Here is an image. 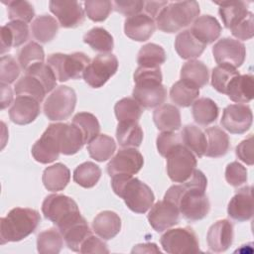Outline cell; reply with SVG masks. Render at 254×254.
<instances>
[{"label":"cell","mask_w":254,"mask_h":254,"mask_svg":"<svg viewBox=\"0 0 254 254\" xmlns=\"http://www.w3.org/2000/svg\"><path fill=\"white\" fill-rule=\"evenodd\" d=\"M238 74L240 73L236 68L224 64H218L212 69L211 85L216 91L225 94L228 84Z\"/></svg>","instance_id":"obj_49"},{"label":"cell","mask_w":254,"mask_h":254,"mask_svg":"<svg viewBox=\"0 0 254 254\" xmlns=\"http://www.w3.org/2000/svg\"><path fill=\"white\" fill-rule=\"evenodd\" d=\"M219 6L218 13L227 29H231L240 23L250 11H248V4L244 1H222L214 2Z\"/></svg>","instance_id":"obj_29"},{"label":"cell","mask_w":254,"mask_h":254,"mask_svg":"<svg viewBox=\"0 0 254 254\" xmlns=\"http://www.w3.org/2000/svg\"><path fill=\"white\" fill-rule=\"evenodd\" d=\"M50 11L63 28H76L84 21V11L77 1H50Z\"/></svg>","instance_id":"obj_16"},{"label":"cell","mask_w":254,"mask_h":254,"mask_svg":"<svg viewBox=\"0 0 254 254\" xmlns=\"http://www.w3.org/2000/svg\"><path fill=\"white\" fill-rule=\"evenodd\" d=\"M70 180V172L68 168L62 164H54L44 170L42 181L44 187L50 191L63 190Z\"/></svg>","instance_id":"obj_30"},{"label":"cell","mask_w":254,"mask_h":254,"mask_svg":"<svg viewBox=\"0 0 254 254\" xmlns=\"http://www.w3.org/2000/svg\"><path fill=\"white\" fill-rule=\"evenodd\" d=\"M56 129L62 154L73 155L82 148L84 144L83 135L74 124L56 123Z\"/></svg>","instance_id":"obj_21"},{"label":"cell","mask_w":254,"mask_h":254,"mask_svg":"<svg viewBox=\"0 0 254 254\" xmlns=\"http://www.w3.org/2000/svg\"><path fill=\"white\" fill-rule=\"evenodd\" d=\"M253 114L246 104H230L223 110L221 117L222 127L232 134H243L252 125Z\"/></svg>","instance_id":"obj_12"},{"label":"cell","mask_w":254,"mask_h":254,"mask_svg":"<svg viewBox=\"0 0 254 254\" xmlns=\"http://www.w3.org/2000/svg\"><path fill=\"white\" fill-rule=\"evenodd\" d=\"M83 42L90 46V48L102 54H110L114 47L113 37L109 32L101 27H94L90 29L83 36Z\"/></svg>","instance_id":"obj_41"},{"label":"cell","mask_w":254,"mask_h":254,"mask_svg":"<svg viewBox=\"0 0 254 254\" xmlns=\"http://www.w3.org/2000/svg\"><path fill=\"white\" fill-rule=\"evenodd\" d=\"M64 245V237L59 229L49 228L37 237V249L41 254H58Z\"/></svg>","instance_id":"obj_42"},{"label":"cell","mask_w":254,"mask_h":254,"mask_svg":"<svg viewBox=\"0 0 254 254\" xmlns=\"http://www.w3.org/2000/svg\"><path fill=\"white\" fill-rule=\"evenodd\" d=\"M147 217L154 230L162 232L179 223L180 211L174 203L163 199L152 205Z\"/></svg>","instance_id":"obj_15"},{"label":"cell","mask_w":254,"mask_h":254,"mask_svg":"<svg viewBox=\"0 0 254 254\" xmlns=\"http://www.w3.org/2000/svg\"><path fill=\"white\" fill-rule=\"evenodd\" d=\"M92 229L103 240L112 239L121 230V218L114 211L103 210L94 217Z\"/></svg>","instance_id":"obj_26"},{"label":"cell","mask_w":254,"mask_h":254,"mask_svg":"<svg viewBox=\"0 0 254 254\" xmlns=\"http://www.w3.org/2000/svg\"><path fill=\"white\" fill-rule=\"evenodd\" d=\"M42 212L50 221L58 227L80 214L77 203L71 197L64 194H50L42 204Z\"/></svg>","instance_id":"obj_7"},{"label":"cell","mask_w":254,"mask_h":254,"mask_svg":"<svg viewBox=\"0 0 254 254\" xmlns=\"http://www.w3.org/2000/svg\"><path fill=\"white\" fill-rule=\"evenodd\" d=\"M111 187L115 194L123 198L125 204L133 212L145 213L154 203L155 195L151 188L131 175L113 176Z\"/></svg>","instance_id":"obj_2"},{"label":"cell","mask_w":254,"mask_h":254,"mask_svg":"<svg viewBox=\"0 0 254 254\" xmlns=\"http://www.w3.org/2000/svg\"><path fill=\"white\" fill-rule=\"evenodd\" d=\"M13 100V92L9 84L1 83V108L4 109L11 104Z\"/></svg>","instance_id":"obj_61"},{"label":"cell","mask_w":254,"mask_h":254,"mask_svg":"<svg viewBox=\"0 0 254 254\" xmlns=\"http://www.w3.org/2000/svg\"><path fill=\"white\" fill-rule=\"evenodd\" d=\"M156 30V22L147 14H137L127 17L124 21V33L131 40L145 42Z\"/></svg>","instance_id":"obj_20"},{"label":"cell","mask_w":254,"mask_h":254,"mask_svg":"<svg viewBox=\"0 0 254 254\" xmlns=\"http://www.w3.org/2000/svg\"><path fill=\"white\" fill-rule=\"evenodd\" d=\"M145 5L144 1L139 0H127V1H114L113 9L124 15V16H134L140 14Z\"/></svg>","instance_id":"obj_57"},{"label":"cell","mask_w":254,"mask_h":254,"mask_svg":"<svg viewBox=\"0 0 254 254\" xmlns=\"http://www.w3.org/2000/svg\"><path fill=\"white\" fill-rule=\"evenodd\" d=\"M76 104L75 91L66 85H60L47 97L44 102V112L48 119L61 121L67 119Z\"/></svg>","instance_id":"obj_6"},{"label":"cell","mask_w":254,"mask_h":254,"mask_svg":"<svg viewBox=\"0 0 254 254\" xmlns=\"http://www.w3.org/2000/svg\"><path fill=\"white\" fill-rule=\"evenodd\" d=\"M166 158L168 176L175 183L189 180L196 168L195 156L184 144L176 146Z\"/></svg>","instance_id":"obj_8"},{"label":"cell","mask_w":254,"mask_h":254,"mask_svg":"<svg viewBox=\"0 0 254 254\" xmlns=\"http://www.w3.org/2000/svg\"><path fill=\"white\" fill-rule=\"evenodd\" d=\"M199 12V4L196 1L171 2L160 12L155 22L159 30L176 33L192 23Z\"/></svg>","instance_id":"obj_4"},{"label":"cell","mask_w":254,"mask_h":254,"mask_svg":"<svg viewBox=\"0 0 254 254\" xmlns=\"http://www.w3.org/2000/svg\"><path fill=\"white\" fill-rule=\"evenodd\" d=\"M254 21H253V13L249 12L248 15L237 25L230 29L231 34L237 40H250L254 35Z\"/></svg>","instance_id":"obj_56"},{"label":"cell","mask_w":254,"mask_h":254,"mask_svg":"<svg viewBox=\"0 0 254 254\" xmlns=\"http://www.w3.org/2000/svg\"><path fill=\"white\" fill-rule=\"evenodd\" d=\"M212 54L218 64L237 68L241 66L245 61L246 49L244 44L238 40L222 38L214 44Z\"/></svg>","instance_id":"obj_11"},{"label":"cell","mask_w":254,"mask_h":254,"mask_svg":"<svg viewBox=\"0 0 254 254\" xmlns=\"http://www.w3.org/2000/svg\"><path fill=\"white\" fill-rule=\"evenodd\" d=\"M134 82L135 84L144 83H162L163 75L161 67H146L138 66L134 72Z\"/></svg>","instance_id":"obj_54"},{"label":"cell","mask_w":254,"mask_h":254,"mask_svg":"<svg viewBox=\"0 0 254 254\" xmlns=\"http://www.w3.org/2000/svg\"><path fill=\"white\" fill-rule=\"evenodd\" d=\"M112 10L113 2L109 0H88L84 2L85 14L93 22L106 20Z\"/></svg>","instance_id":"obj_50"},{"label":"cell","mask_w":254,"mask_h":254,"mask_svg":"<svg viewBox=\"0 0 254 254\" xmlns=\"http://www.w3.org/2000/svg\"><path fill=\"white\" fill-rule=\"evenodd\" d=\"M72 124L79 128L83 135L84 144L89 143L99 135L100 125L95 115L89 112H78L72 118Z\"/></svg>","instance_id":"obj_47"},{"label":"cell","mask_w":254,"mask_h":254,"mask_svg":"<svg viewBox=\"0 0 254 254\" xmlns=\"http://www.w3.org/2000/svg\"><path fill=\"white\" fill-rule=\"evenodd\" d=\"M118 69V60L113 54H100L86 66L83 72L85 82L93 87L103 86Z\"/></svg>","instance_id":"obj_10"},{"label":"cell","mask_w":254,"mask_h":254,"mask_svg":"<svg viewBox=\"0 0 254 254\" xmlns=\"http://www.w3.org/2000/svg\"><path fill=\"white\" fill-rule=\"evenodd\" d=\"M247 170L240 163L234 161L226 166L225 180L232 187H239L247 182Z\"/></svg>","instance_id":"obj_55"},{"label":"cell","mask_w":254,"mask_h":254,"mask_svg":"<svg viewBox=\"0 0 254 254\" xmlns=\"http://www.w3.org/2000/svg\"><path fill=\"white\" fill-rule=\"evenodd\" d=\"M40 114V102L29 96H17L9 110L11 121L18 125L32 123Z\"/></svg>","instance_id":"obj_22"},{"label":"cell","mask_w":254,"mask_h":254,"mask_svg":"<svg viewBox=\"0 0 254 254\" xmlns=\"http://www.w3.org/2000/svg\"><path fill=\"white\" fill-rule=\"evenodd\" d=\"M144 165V158L136 148L119 150L109 161L107 172L110 177L115 175H135Z\"/></svg>","instance_id":"obj_13"},{"label":"cell","mask_w":254,"mask_h":254,"mask_svg":"<svg viewBox=\"0 0 254 254\" xmlns=\"http://www.w3.org/2000/svg\"><path fill=\"white\" fill-rule=\"evenodd\" d=\"M34 38L40 43L51 42L58 34L59 23L50 15H41L37 17L31 26Z\"/></svg>","instance_id":"obj_36"},{"label":"cell","mask_w":254,"mask_h":254,"mask_svg":"<svg viewBox=\"0 0 254 254\" xmlns=\"http://www.w3.org/2000/svg\"><path fill=\"white\" fill-rule=\"evenodd\" d=\"M89 63V58L81 52L56 53L50 55L47 60V64L53 69L57 79L62 82L83 77V72Z\"/></svg>","instance_id":"obj_5"},{"label":"cell","mask_w":254,"mask_h":254,"mask_svg":"<svg viewBox=\"0 0 254 254\" xmlns=\"http://www.w3.org/2000/svg\"><path fill=\"white\" fill-rule=\"evenodd\" d=\"M167 56L165 50L154 43L144 45L137 56V63L139 66L159 67L166 62Z\"/></svg>","instance_id":"obj_43"},{"label":"cell","mask_w":254,"mask_h":254,"mask_svg":"<svg viewBox=\"0 0 254 254\" xmlns=\"http://www.w3.org/2000/svg\"><path fill=\"white\" fill-rule=\"evenodd\" d=\"M252 190V186H246L236 190L227 206V213L232 219L243 222L252 218L254 209Z\"/></svg>","instance_id":"obj_17"},{"label":"cell","mask_w":254,"mask_h":254,"mask_svg":"<svg viewBox=\"0 0 254 254\" xmlns=\"http://www.w3.org/2000/svg\"><path fill=\"white\" fill-rule=\"evenodd\" d=\"M25 73L37 77L44 84L47 92L52 91L57 85V77L53 69L47 64H39L25 71Z\"/></svg>","instance_id":"obj_52"},{"label":"cell","mask_w":254,"mask_h":254,"mask_svg":"<svg viewBox=\"0 0 254 254\" xmlns=\"http://www.w3.org/2000/svg\"><path fill=\"white\" fill-rule=\"evenodd\" d=\"M101 177V169L93 162H84L73 171V181L84 189L94 187Z\"/></svg>","instance_id":"obj_45"},{"label":"cell","mask_w":254,"mask_h":254,"mask_svg":"<svg viewBox=\"0 0 254 254\" xmlns=\"http://www.w3.org/2000/svg\"><path fill=\"white\" fill-rule=\"evenodd\" d=\"M79 253H109V250L103 240L93 234H90L82 242Z\"/></svg>","instance_id":"obj_58"},{"label":"cell","mask_w":254,"mask_h":254,"mask_svg":"<svg viewBox=\"0 0 254 254\" xmlns=\"http://www.w3.org/2000/svg\"><path fill=\"white\" fill-rule=\"evenodd\" d=\"M160 253V249L157 247L155 243H144V244H138L134 246L132 249V253Z\"/></svg>","instance_id":"obj_62"},{"label":"cell","mask_w":254,"mask_h":254,"mask_svg":"<svg viewBox=\"0 0 254 254\" xmlns=\"http://www.w3.org/2000/svg\"><path fill=\"white\" fill-rule=\"evenodd\" d=\"M133 98L144 108H154L162 105L167 98V90L162 83L135 84Z\"/></svg>","instance_id":"obj_23"},{"label":"cell","mask_w":254,"mask_h":254,"mask_svg":"<svg viewBox=\"0 0 254 254\" xmlns=\"http://www.w3.org/2000/svg\"><path fill=\"white\" fill-rule=\"evenodd\" d=\"M191 113L194 121L206 126L216 120L219 113V108L216 103L207 97L196 99L191 106Z\"/></svg>","instance_id":"obj_37"},{"label":"cell","mask_w":254,"mask_h":254,"mask_svg":"<svg viewBox=\"0 0 254 254\" xmlns=\"http://www.w3.org/2000/svg\"><path fill=\"white\" fill-rule=\"evenodd\" d=\"M168 1H148L145 2L144 10L145 14H147L149 17L153 18L154 20L158 17L160 12L168 5Z\"/></svg>","instance_id":"obj_60"},{"label":"cell","mask_w":254,"mask_h":254,"mask_svg":"<svg viewBox=\"0 0 254 254\" xmlns=\"http://www.w3.org/2000/svg\"><path fill=\"white\" fill-rule=\"evenodd\" d=\"M160 242L164 251L170 254H189L200 251L195 232L188 226L167 229L161 236Z\"/></svg>","instance_id":"obj_9"},{"label":"cell","mask_w":254,"mask_h":254,"mask_svg":"<svg viewBox=\"0 0 254 254\" xmlns=\"http://www.w3.org/2000/svg\"><path fill=\"white\" fill-rule=\"evenodd\" d=\"M116 138L121 147L137 148L143 141V130L138 122H118Z\"/></svg>","instance_id":"obj_33"},{"label":"cell","mask_w":254,"mask_h":254,"mask_svg":"<svg viewBox=\"0 0 254 254\" xmlns=\"http://www.w3.org/2000/svg\"><path fill=\"white\" fill-rule=\"evenodd\" d=\"M234 237L233 225L228 219L214 222L208 229L206 241L210 251L220 253L226 251L232 244Z\"/></svg>","instance_id":"obj_19"},{"label":"cell","mask_w":254,"mask_h":254,"mask_svg":"<svg viewBox=\"0 0 254 254\" xmlns=\"http://www.w3.org/2000/svg\"><path fill=\"white\" fill-rule=\"evenodd\" d=\"M44 49L36 42H29L23 48H21L18 53V62L20 67L24 71L29 70L39 64H44Z\"/></svg>","instance_id":"obj_44"},{"label":"cell","mask_w":254,"mask_h":254,"mask_svg":"<svg viewBox=\"0 0 254 254\" xmlns=\"http://www.w3.org/2000/svg\"><path fill=\"white\" fill-rule=\"evenodd\" d=\"M153 121L162 132L179 130L182 125L180 110L172 104H163L157 107L153 113Z\"/></svg>","instance_id":"obj_31"},{"label":"cell","mask_w":254,"mask_h":254,"mask_svg":"<svg viewBox=\"0 0 254 254\" xmlns=\"http://www.w3.org/2000/svg\"><path fill=\"white\" fill-rule=\"evenodd\" d=\"M1 55L13 47L23 45L29 38L28 25L21 21H11L1 27Z\"/></svg>","instance_id":"obj_24"},{"label":"cell","mask_w":254,"mask_h":254,"mask_svg":"<svg viewBox=\"0 0 254 254\" xmlns=\"http://www.w3.org/2000/svg\"><path fill=\"white\" fill-rule=\"evenodd\" d=\"M20 74L18 63L12 56H2L0 60V79L1 83H13Z\"/></svg>","instance_id":"obj_51"},{"label":"cell","mask_w":254,"mask_h":254,"mask_svg":"<svg viewBox=\"0 0 254 254\" xmlns=\"http://www.w3.org/2000/svg\"><path fill=\"white\" fill-rule=\"evenodd\" d=\"M116 149L115 141L106 134H99L87 145L89 156L97 162H104L111 158Z\"/></svg>","instance_id":"obj_40"},{"label":"cell","mask_w":254,"mask_h":254,"mask_svg":"<svg viewBox=\"0 0 254 254\" xmlns=\"http://www.w3.org/2000/svg\"><path fill=\"white\" fill-rule=\"evenodd\" d=\"M206 187L205 175L195 169L191 177L182 185L170 187L164 199L174 203L186 219L198 221L204 218L210 209V203L205 194Z\"/></svg>","instance_id":"obj_1"},{"label":"cell","mask_w":254,"mask_h":254,"mask_svg":"<svg viewBox=\"0 0 254 254\" xmlns=\"http://www.w3.org/2000/svg\"><path fill=\"white\" fill-rule=\"evenodd\" d=\"M157 149L161 156L167 157V155L178 145L183 144L182 136L174 131H163L160 133L156 140Z\"/></svg>","instance_id":"obj_53"},{"label":"cell","mask_w":254,"mask_h":254,"mask_svg":"<svg viewBox=\"0 0 254 254\" xmlns=\"http://www.w3.org/2000/svg\"><path fill=\"white\" fill-rule=\"evenodd\" d=\"M14 91L17 96H29L39 102H42L48 93L44 84L37 77L28 73H25L15 83Z\"/></svg>","instance_id":"obj_38"},{"label":"cell","mask_w":254,"mask_h":254,"mask_svg":"<svg viewBox=\"0 0 254 254\" xmlns=\"http://www.w3.org/2000/svg\"><path fill=\"white\" fill-rule=\"evenodd\" d=\"M41 221L40 213L29 207H15L0 219L1 245L20 241L32 234Z\"/></svg>","instance_id":"obj_3"},{"label":"cell","mask_w":254,"mask_h":254,"mask_svg":"<svg viewBox=\"0 0 254 254\" xmlns=\"http://www.w3.org/2000/svg\"><path fill=\"white\" fill-rule=\"evenodd\" d=\"M198 95L199 88L183 79L175 82L170 89V97L172 101L181 107L192 105Z\"/></svg>","instance_id":"obj_34"},{"label":"cell","mask_w":254,"mask_h":254,"mask_svg":"<svg viewBox=\"0 0 254 254\" xmlns=\"http://www.w3.org/2000/svg\"><path fill=\"white\" fill-rule=\"evenodd\" d=\"M114 112L118 122H138L143 107L134 98L124 97L116 102Z\"/></svg>","instance_id":"obj_46"},{"label":"cell","mask_w":254,"mask_h":254,"mask_svg":"<svg viewBox=\"0 0 254 254\" xmlns=\"http://www.w3.org/2000/svg\"><path fill=\"white\" fill-rule=\"evenodd\" d=\"M206 45L196 39L190 30L180 32L175 40V50L184 60H194L199 57Z\"/></svg>","instance_id":"obj_28"},{"label":"cell","mask_w":254,"mask_h":254,"mask_svg":"<svg viewBox=\"0 0 254 254\" xmlns=\"http://www.w3.org/2000/svg\"><path fill=\"white\" fill-rule=\"evenodd\" d=\"M226 95L236 103H247L254 95V77L252 74H238L227 86Z\"/></svg>","instance_id":"obj_27"},{"label":"cell","mask_w":254,"mask_h":254,"mask_svg":"<svg viewBox=\"0 0 254 254\" xmlns=\"http://www.w3.org/2000/svg\"><path fill=\"white\" fill-rule=\"evenodd\" d=\"M236 156L245 164L252 166L254 163L253 159V135L243 140L236 146L235 149Z\"/></svg>","instance_id":"obj_59"},{"label":"cell","mask_w":254,"mask_h":254,"mask_svg":"<svg viewBox=\"0 0 254 254\" xmlns=\"http://www.w3.org/2000/svg\"><path fill=\"white\" fill-rule=\"evenodd\" d=\"M8 8V17L11 21H21L29 23L35 16L33 5L26 0H10L8 2L2 1Z\"/></svg>","instance_id":"obj_48"},{"label":"cell","mask_w":254,"mask_h":254,"mask_svg":"<svg viewBox=\"0 0 254 254\" xmlns=\"http://www.w3.org/2000/svg\"><path fill=\"white\" fill-rule=\"evenodd\" d=\"M208 68L198 60H190L181 68V79L192 83L198 88L208 82Z\"/></svg>","instance_id":"obj_35"},{"label":"cell","mask_w":254,"mask_h":254,"mask_svg":"<svg viewBox=\"0 0 254 254\" xmlns=\"http://www.w3.org/2000/svg\"><path fill=\"white\" fill-rule=\"evenodd\" d=\"M182 140L184 145L198 158L204 156L207 141L205 133L201 129L191 124L186 125L182 131Z\"/></svg>","instance_id":"obj_39"},{"label":"cell","mask_w":254,"mask_h":254,"mask_svg":"<svg viewBox=\"0 0 254 254\" xmlns=\"http://www.w3.org/2000/svg\"><path fill=\"white\" fill-rule=\"evenodd\" d=\"M58 228L61 231L66 246L74 252H79L82 242L92 234L86 220L81 214H78Z\"/></svg>","instance_id":"obj_18"},{"label":"cell","mask_w":254,"mask_h":254,"mask_svg":"<svg viewBox=\"0 0 254 254\" xmlns=\"http://www.w3.org/2000/svg\"><path fill=\"white\" fill-rule=\"evenodd\" d=\"M193 36L204 45H208L217 40L221 33V26L215 17L202 15L197 17L190 29Z\"/></svg>","instance_id":"obj_25"},{"label":"cell","mask_w":254,"mask_h":254,"mask_svg":"<svg viewBox=\"0 0 254 254\" xmlns=\"http://www.w3.org/2000/svg\"><path fill=\"white\" fill-rule=\"evenodd\" d=\"M34 159L41 164H49L57 160L61 149L57 136L56 123L50 124L31 150Z\"/></svg>","instance_id":"obj_14"},{"label":"cell","mask_w":254,"mask_h":254,"mask_svg":"<svg viewBox=\"0 0 254 254\" xmlns=\"http://www.w3.org/2000/svg\"><path fill=\"white\" fill-rule=\"evenodd\" d=\"M206 136V151L205 156L211 158H218L224 156L230 147V141L228 135L219 127L213 126L205 130Z\"/></svg>","instance_id":"obj_32"}]
</instances>
